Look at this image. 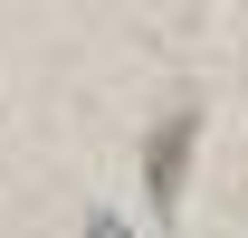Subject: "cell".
Listing matches in <instances>:
<instances>
[{"label":"cell","mask_w":248,"mask_h":238,"mask_svg":"<svg viewBox=\"0 0 248 238\" xmlns=\"http://www.w3.org/2000/svg\"><path fill=\"white\" fill-rule=\"evenodd\" d=\"M191 134H201V115H191V105L153 134V162H143V181H153V200H162V209L182 200V181H191Z\"/></svg>","instance_id":"cell-1"}]
</instances>
